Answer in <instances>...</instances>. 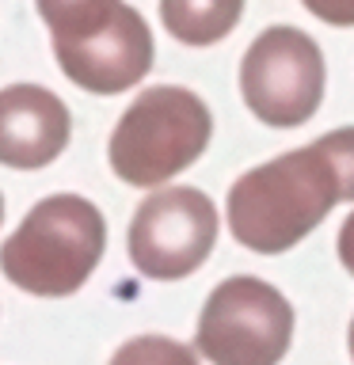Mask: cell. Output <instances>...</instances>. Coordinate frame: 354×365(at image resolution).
Listing matches in <instances>:
<instances>
[{"label": "cell", "instance_id": "obj_4", "mask_svg": "<svg viewBox=\"0 0 354 365\" xmlns=\"http://www.w3.org/2000/svg\"><path fill=\"white\" fill-rule=\"evenodd\" d=\"M293 339V308L274 285L236 274L206 297L194 354L202 365H278Z\"/></svg>", "mask_w": 354, "mask_h": 365}, {"label": "cell", "instance_id": "obj_3", "mask_svg": "<svg viewBox=\"0 0 354 365\" xmlns=\"http://www.w3.org/2000/svg\"><path fill=\"white\" fill-rule=\"evenodd\" d=\"M213 133L210 107L187 88L141 91L111 133V168L130 187H160L206 153Z\"/></svg>", "mask_w": 354, "mask_h": 365}, {"label": "cell", "instance_id": "obj_1", "mask_svg": "<svg viewBox=\"0 0 354 365\" xmlns=\"http://www.w3.org/2000/svg\"><path fill=\"white\" fill-rule=\"evenodd\" d=\"M339 202H354V125L244 171L228 190L236 244L278 255L313 232Z\"/></svg>", "mask_w": 354, "mask_h": 365}, {"label": "cell", "instance_id": "obj_12", "mask_svg": "<svg viewBox=\"0 0 354 365\" xmlns=\"http://www.w3.org/2000/svg\"><path fill=\"white\" fill-rule=\"evenodd\" d=\"M301 4L331 27H354V0H301Z\"/></svg>", "mask_w": 354, "mask_h": 365}, {"label": "cell", "instance_id": "obj_8", "mask_svg": "<svg viewBox=\"0 0 354 365\" xmlns=\"http://www.w3.org/2000/svg\"><path fill=\"white\" fill-rule=\"evenodd\" d=\"M73 118L50 88L11 84L0 91V164L34 171L65 153Z\"/></svg>", "mask_w": 354, "mask_h": 365}, {"label": "cell", "instance_id": "obj_10", "mask_svg": "<svg viewBox=\"0 0 354 365\" xmlns=\"http://www.w3.org/2000/svg\"><path fill=\"white\" fill-rule=\"evenodd\" d=\"M34 4H39L42 23L54 34V46H61L107 27L118 16L122 0H34Z\"/></svg>", "mask_w": 354, "mask_h": 365}, {"label": "cell", "instance_id": "obj_14", "mask_svg": "<svg viewBox=\"0 0 354 365\" xmlns=\"http://www.w3.org/2000/svg\"><path fill=\"white\" fill-rule=\"evenodd\" d=\"M350 358H354V319H350Z\"/></svg>", "mask_w": 354, "mask_h": 365}, {"label": "cell", "instance_id": "obj_5", "mask_svg": "<svg viewBox=\"0 0 354 365\" xmlns=\"http://www.w3.org/2000/svg\"><path fill=\"white\" fill-rule=\"evenodd\" d=\"M240 91L248 110L274 130H293L324 99V53L297 27H270L240 61Z\"/></svg>", "mask_w": 354, "mask_h": 365}, {"label": "cell", "instance_id": "obj_11", "mask_svg": "<svg viewBox=\"0 0 354 365\" xmlns=\"http://www.w3.org/2000/svg\"><path fill=\"white\" fill-rule=\"evenodd\" d=\"M111 365H202L194 346H183L164 335H137L114 350Z\"/></svg>", "mask_w": 354, "mask_h": 365}, {"label": "cell", "instance_id": "obj_7", "mask_svg": "<svg viewBox=\"0 0 354 365\" xmlns=\"http://www.w3.org/2000/svg\"><path fill=\"white\" fill-rule=\"evenodd\" d=\"M61 73L76 88L91 96H118V91L141 84L153 68V31L141 11L122 4L107 27L84 34L76 42L54 46Z\"/></svg>", "mask_w": 354, "mask_h": 365}, {"label": "cell", "instance_id": "obj_13", "mask_svg": "<svg viewBox=\"0 0 354 365\" xmlns=\"http://www.w3.org/2000/svg\"><path fill=\"white\" fill-rule=\"evenodd\" d=\"M339 259H343V267L354 274V213L339 228Z\"/></svg>", "mask_w": 354, "mask_h": 365}, {"label": "cell", "instance_id": "obj_6", "mask_svg": "<svg viewBox=\"0 0 354 365\" xmlns=\"http://www.w3.org/2000/svg\"><path fill=\"white\" fill-rule=\"evenodd\" d=\"M130 259L153 282L187 278L217 244V210L202 190L168 187L137 205L130 221Z\"/></svg>", "mask_w": 354, "mask_h": 365}, {"label": "cell", "instance_id": "obj_2", "mask_svg": "<svg viewBox=\"0 0 354 365\" xmlns=\"http://www.w3.org/2000/svg\"><path fill=\"white\" fill-rule=\"evenodd\" d=\"M107 221L80 194H50L0 244V274L34 297H69L96 274Z\"/></svg>", "mask_w": 354, "mask_h": 365}, {"label": "cell", "instance_id": "obj_15", "mask_svg": "<svg viewBox=\"0 0 354 365\" xmlns=\"http://www.w3.org/2000/svg\"><path fill=\"white\" fill-rule=\"evenodd\" d=\"M0 221H4V194H0Z\"/></svg>", "mask_w": 354, "mask_h": 365}, {"label": "cell", "instance_id": "obj_9", "mask_svg": "<svg viewBox=\"0 0 354 365\" xmlns=\"http://www.w3.org/2000/svg\"><path fill=\"white\" fill-rule=\"evenodd\" d=\"M244 16V0H160V19L171 38L187 46H213Z\"/></svg>", "mask_w": 354, "mask_h": 365}]
</instances>
